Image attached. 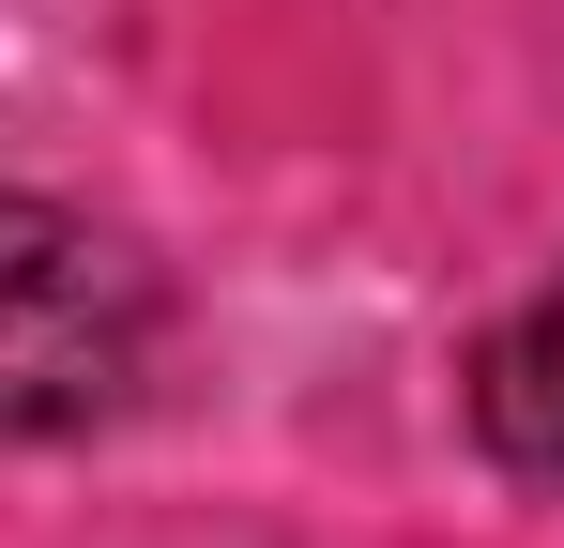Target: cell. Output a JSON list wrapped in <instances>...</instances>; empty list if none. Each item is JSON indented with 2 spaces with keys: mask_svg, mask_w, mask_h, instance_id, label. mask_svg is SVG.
Instances as JSON below:
<instances>
[{
  "mask_svg": "<svg viewBox=\"0 0 564 548\" xmlns=\"http://www.w3.org/2000/svg\"><path fill=\"white\" fill-rule=\"evenodd\" d=\"M153 260L62 213V198H0V442H62L107 427L153 381Z\"/></svg>",
  "mask_w": 564,
  "mask_h": 548,
  "instance_id": "obj_1",
  "label": "cell"
},
{
  "mask_svg": "<svg viewBox=\"0 0 564 548\" xmlns=\"http://www.w3.org/2000/svg\"><path fill=\"white\" fill-rule=\"evenodd\" d=\"M473 427H488L503 472L564 487V274L503 320V336H488V365H473Z\"/></svg>",
  "mask_w": 564,
  "mask_h": 548,
  "instance_id": "obj_2",
  "label": "cell"
}]
</instances>
